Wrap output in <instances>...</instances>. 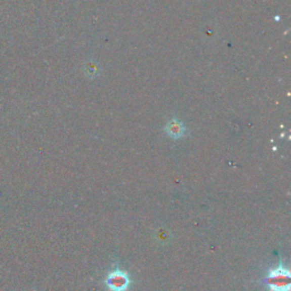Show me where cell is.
I'll use <instances>...</instances> for the list:
<instances>
[{
  "label": "cell",
  "instance_id": "3",
  "mask_svg": "<svg viewBox=\"0 0 291 291\" xmlns=\"http://www.w3.org/2000/svg\"><path fill=\"white\" fill-rule=\"evenodd\" d=\"M165 131L173 139H179L184 135V127L182 122H180L177 118H173L166 124Z\"/></svg>",
  "mask_w": 291,
  "mask_h": 291
},
{
  "label": "cell",
  "instance_id": "2",
  "mask_svg": "<svg viewBox=\"0 0 291 291\" xmlns=\"http://www.w3.org/2000/svg\"><path fill=\"white\" fill-rule=\"evenodd\" d=\"M131 278L127 272L115 267L106 276L104 283L109 291H128L131 285Z\"/></svg>",
  "mask_w": 291,
  "mask_h": 291
},
{
  "label": "cell",
  "instance_id": "4",
  "mask_svg": "<svg viewBox=\"0 0 291 291\" xmlns=\"http://www.w3.org/2000/svg\"><path fill=\"white\" fill-rule=\"evenodd\" d=\"M83 71H85L86 75L89 78H95L99 75L100 68L98 66V64L94 61H89L85 64V67H83Z\"/></svg>",
  "mask_w": 291,
  "mask_h": 291
},
{
  "label": "cell",
  "instance_id": "1",
  "mask_svg": "<svg viewBox=\"0 0 291 291\" xmlns=\"http://www.w3.org/2000/svg\"><path fill=\"white\" fill-rule=\"evenodd\" d=\"M264 283L270 291H290L291 276L289 269L280 263L278 267L267 272Z\"/></svg>",
  "mask_w": 291,
  "mask_h": 291
}]
</instances>
